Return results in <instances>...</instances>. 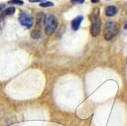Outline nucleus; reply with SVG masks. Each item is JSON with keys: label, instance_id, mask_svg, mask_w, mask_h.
<instances>
[{"label": "nucleus", "instance_id": "nucleus-1", "mask_svg": "<svg viewBox=\"0 0 127 126\" xmlns=\"http://www.w3.org/2000/svg\"><path fill=\"white\" fill-rule=\"evenodd\" d=\"M89 18H90V21H91L90 32H91L92 36H99L100 33V30H101V20H100V9L98 8V7L93 8Z\"/></svg>", "mask_w": 127, "mask_h": 126}, {"label": "nucleus", "instance_id": "nucleus-2", "mask_svg": "<svg viewBox=\"0 0 127 126\" xmlns=\"http://www.w3.org/2000/svg\"><path fill=\"white\" fill-rule=\"evenodd\" d=\"M119 33V25L115 21H108L104 29V38L108 41L113 39Z\"/></svg>", "mask_w": 127, "mask_h": 126}, {"label": "nucleus", "instance_id": "nucleus-3", "mask_svg": "<svg viewBox=\"0 0 127 126\" xmlns=\"http://www.w3.org/2000/svg\"><path fill=\"white\" fill-rule=\"evenodd\" d=\"M58 27V20L53 14H48L45 19V32L46 35H52Z\"/></svg>", "mask_w": 127, "mask_h": 126}, {"label": "nucleus", "instance_id": "nucleus-4", "mask_svg": "<svg viewBox=\"0 0 127 126\" xmlns=\"http://www.w3.org/2000/svg\"><path fill=\"white\" fill-rule=\"evenodd\" d=\"M19 21L21 25L27 28V29L32 28L33 23H34V21H33V18H32L31 15L26 13H21V15L19 16Z\"/></svg>", "mask_w": 127, "mask_h": 126}, {"label": "nucleus", "instance_id": "nucleus-5", "mask_svg": "<svg viewBox=\"0 0 127 126\" xmlns=\"http://www.w3.org/2000/svg\"><path fill=\"white\" fill-rule=\"evenodd\" d=\"M45 16L44 15L43 13H39L36 16V29L35 30H38V31H41V27H42L43 23L45 22Z\"/></svg>", "mask_w": 127, "mask_h": 126}, {"label": "nucleus", "instance_id": "nucleus-6", "mask_svg": "<svg viewBox=\"0 0 127 126\" xmlns=\"http://www.w3.org/2000/svg\"><path fill=\"white\" fill-rule=\"evenodd\" d=\"M83 20H84V17H83L82 15L75 18L72 21V22H71V28H72L74 30H77L79 28H80V25H81V23H82Z\"/></svg>", "mask_w": 127, "mask_h": 126}, {"label": "nucleus", "instance_id": "nucleus-7", "mask_svg": "<svg viewBox=\"0 0 127 126\" xmlns=\"http://www.w3.org/2000/svg\"><path fill=\"white\" fill-rule=\"evenodd\" d=\"M15 12V8L13 6H11V7H8V8L4 9V11L1 12V14H0V19H3L4 17L6 16H10V15L13 14Z\"/></svg>", "mask_w": 127, "mask_h": 126}, {"label": "nucleus", "instance_id": "nucleus-8", "mask_svg": "<svg viewBox=\"0 0 127 126\" xmlns=\"http://www.w3.org/2000/svg\"><path fill=\"white\" fill-rule=\"evenodd\" d=\"M105 13H106V15L108 17H112L117 14V7L114 6V5H108V6L106 7Z\"/></svg>", "mask_w": 127, "mask_h": 126}, {"label": "nucleus", "instance_id": "nucleus-9", "mask_svg": "<svg viewBox=\"0 0 127 126\" xmlns=\"http://www.w3.org/2000/svg\"><path fill=\"white\" fill-rule=\"evenodd\" d=\"M31 37L34 38V39H38V38L41 37V31H38V30H33L31 32Z\"/></svg>", "mask_w": 127, "mask_h": 126}, {"label": "nucleus", "instance_id": "nucleus-10", "mask_svg": "<svg viewBox=\"0 0 127 126\" xmlns=\"http://www.w3.org/2000/svg\"><path fill=\"white\" fill-rule=\"evenodd\" d=\"M9 4H18V5H21L23 4V1L22 0H10L8 1Z\"/></svg>", "mask_w": 127, "mask_h": 126}, {"label": "nucleus", "instance_id": "nucleus-11", "mask_svg": "<svg viewBox=\"0 0 127 126\" xmlns=\"http://www.w3.org/2000/svg\"><path fill=\"white\" fill-rule=\"evenodd\" d=\"M40 6L41 7H51V6H53V3H52V2L40 3Z\"/></svg>", "mask_w": 127, "mask_h": 126}, {"label": "nucleus", "instance_id": "nucleus-12", "mask_svg": "<svg viewBox=\"0 0 127 126\" xmlns=\"http://www.w3.org/2000/svg\"><path fill=\"white\" fill-rule=\"evenodd\" d=\"M85 2V0H71V4H83Z\"/></svg>", "mask_w": 127, "mask_h": 126}, {"label": "nucleus", "instance_id": "nucleus-13", "mask_svg": "<svg viewBox=\"0 0 127 126\" xmlns=\"http://www.w3.org/2000/svg\"><path fill=\"white\" fill-rule=\"evenodd\" d=\"M30 3H43V1H45V0H29Z\"/></svg>", "mask_w": 127, "mask_h": 126}, {"label": "nucleus", "instance_id": "nucleus-14", "mask_svg": "<svg viewBox=\"0 0 127 126\" xmlns=\"http://www.w3.org/2000/svg\"><path fill=\"white\" fill-rule=\"evenodd\" d=\"M99 2H100V0H92V3H93V4H96V3Z\"/></svg>", "mask_w": 127, "mask_h": 126}, {"label": "nucleus", "instance_id": "nucleus-15", "mask_svg": "<svg viewBox=\"0 0 127 126\" xmlns=\"http://www.w3.org/2000/svg\"><path fill=\"white\" fill-rule=\"evenodd\" d=\"M4 4H0V12H1V10H2V9H4Z\"/></svg>", "mask_w": 127, "mask_h": 126}, {"label": "nucleus", "instance_id": "nucleus-16", "mask_svg": "<svg viewBox=\"0 0 127 126\" xmlns=\"http://www.w3.org/2000/svg\"><path fill=\"white\" fill-rule=\"evenodd\" d=\"M125 30H127V23L125 25Z\"/></svg>", "mask_w": 127, "mask_h": 126}, {"label": "nucleus", "instance_id": "nucleus-17", "mask_svg": "<svg viewBox=\"0 0 127 126\" xmlns=\"http://www.w3.org/2000/svg\"><path fill=\"white\" fill-rule=\"evenodd\" d=\"M1 29H2V23L0 22V30H1Z\"/></svg>", "mask_w": 127, "mask_h": 126}]
</instances>
